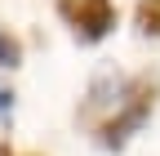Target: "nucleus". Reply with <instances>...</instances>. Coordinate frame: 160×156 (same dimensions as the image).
Returning <instances> with one entry per match:
<instances>
[{
  "instance_id": "20e7f679",
  "label": "nucleus",
  "mask_w": 160,
  "mask_h": 156,
  "mask_svg": "<svg viewBox=\"0 0 160 156\" xmlns=\"http://www.w3.org/2000/svg\"><path fill=\"white\" fill-rule=\"evenodd\" d=\"M0 63H5V67H18V63H22V45H18L5 27H0Z\"/></svg>"
},
{
  "instance_id": "39448f33",
  "label": "nucleus",
  "mask_w": 160,
  "mask_h": 156,
  "mask_svg": "<svg viewBox=\"0 0 160 156\" xmlns=\"http://www.w3.org/2000/svg\"><path fill=\"white\" fill-rule=\"evenodd\" d=\"M9 112H13V89L0 85V116H9Z\"/></svg>"
},
{
  "instance_id": "f03ea898",
  "label": "nucleus",
  "mask_w": 160,
  "mask_h": 156,
  "mask_svg": "<svg viewBox=\"0 0 160 156\" xmlns=\"http://www.w3.org/2000/svg\"><path fill=\"white\" fill-rule=\"evenodd\" d=\"M58 13L71 27V36L80 45H93L116 27V5L111 0H58Z\"/></svg>"
},
{
  "instance_id": "7ed1b4c3",
  "label": "nucleus",
  "mask_w": 160,
  "mask_h": 156,
  "mask_svg": "<svg viewBox=\"0 0 160 156\" xmlns=\"http://www.w3.org/2000/svg\"><path fill=\"white\" fill-rule=\"evenodd\" d=\"M138 31L142 36H160V0H142L138 5Z\"/></svg>"
},
{
  "instance_id": "f257e3e1",
  "label": "nucleus",
  "mask_w": 160,
  "mask_h": 156,
  "mask_svg": "<svg viewBox=\"0 0 160 156\" xmlns=\"http://www.w3.org/2000/svg\"><path fill=\"white\" fill-rule=\"evenodd\" d=\"M151 103H156V81H129L125 85V94H120V103H116V112L107 116L102 125H98V143L102 147H125L129 143V134H138L147 125V116H151Z\"/></svg>"
}]
</instances>
